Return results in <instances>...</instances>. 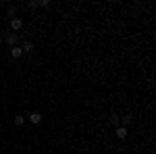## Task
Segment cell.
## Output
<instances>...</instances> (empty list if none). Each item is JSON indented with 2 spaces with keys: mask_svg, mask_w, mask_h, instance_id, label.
<instances>
[{
  "mask_svg": "<svg viewBox=\"0 0 156 154\" xmlns=\"http://www.w3.org/2000/svg\"><path fill=\"white\" fill-rule=\"evenodd\" d=\"M2 38H4V42L9 44V48L19 46V36H17V34H11V31H4V34H2Z\"/></svg>",
  "mask_w": 156,
  "mask_h": 154,
  "instance_id": "obj_1",
  "label": "cell"
},
{
  "mask_svg": "<svg viewBox=\"0 0 156 154\" xmlns=\"http://www.w3.org/2000/svg\"><path fill=\"white\" fill-rule=\"evenodd\" d=\"M21 27H23V19H19V17L11 19V29H12V31H19Z\"/></svg>",
  "mask_w": 156,
  "mask_h": 154,
  "instance_id": "obj_2",
  "label": "cell"
},
{
  "mask_svg": "<svg viewBox=\"0 0 156 154\" xmlns=\"http://www.w3.org/2000/svg\"><path fill=\"white\" fill-rule=\"evenodd\" d=\"M108 121H110V125H112V127H121V117H119V115H115V113H112V115L108 117Z\"/></svg>",
  "mask_w": 156,
  "mask_h": 154,
  "instance_id": "obj_3",
  "label": "cell"
},
{
  "mask_svg": "<svg viewBox=\"0 0 156 154\" xmlns=\"http://www.w3.org/2000/svg\"><path fill=\"white\" fill-rule=\"evenodd\" d=\"M11 56H12V59H21V56H23V50H21V46L11 48Z\"/></svg>",
  "mask_w": 156,
  "mask_h": 154,
  "instance_id": "obj_4",
  "label": "cell"
},
{
  "mask_svg": "<svg viewBox=\"0 0 156 154\" xmlns=\"http://www.w3.org/2000/svg\"><path fill=\"white\" fill-rule=\"evenodd\" d=\"M21 50H23V54H29V52H34V44L31 42H23L21 44Z\"/></svg>",
  "mask_w": 156,
  "mask_h": 154,
  "instance_id": "obj_5",
  "label": "cell"
},
{
  "mask_svg": "<svg viewBox=\"0 0 156 154\" xmlns=\"http://www.w3.org/2000/svg\"><path fill=\"white\" fill-rule=\"evenodd\" d=\"M29 121H31L34 125H37V123H42V115H40V113H29Z\"/></svg>",
  "mask_w": 156,
  "mask_h": 154,
  "instance_id": "obj_6",
  "label": "cell"
},
{
  "mask_svg": "<svg viewBox=\"0 0 156 154\" xmlns=\"http://www.w3.org/2000/svg\"><path fill=\"white\" fill-rule=\"evenodd\" d=\"M12 121H15V125H17V127H23V125H25V115H15Z\"/></svg>",
  "mask_w": 156,
  "mask_h": 154,
  "instance_id": "obj_7",
  "label": "cell"
},
{
  "mask_svg": "<svg viewBox=\"0 0 156 154\" xmlns=\"http://www.w3.org/2000/svg\"><path fill=\"white\" fill-rule=\"evenodd\" d=\"M121 123H123L121 127H127V125H131V123H133V115H125V117L121 119Z\"/></svg>",
  "mask_w": 156,
  "mask_h": 154,
  "instance_id": "obj_8",
  "label": "cell"
},
{
  "mask_svg": "<svg viewBox=\"0 0 156 154\" xmlns=\"http://www.w3.org/2000/svg\"><path fill=\"white\" fill-rule=\"evenodd\" d=\"M117 138L119 140H125L127 138V127H117Z\"/></svg>",
  "mask_w": 156,
  "mask_h": 154,
  "instance_id": "obj_9",
  "label": "cell"
},
{
  "mask_svg": "<svg viewBox=\"0 0 156 154\" xmlns=\"http://www.w3.org/2000/svg\"><path fill=\"white\" fill-rule=\"evenodd\" d=\"M6 15H9L11 19H15V17H17V6H9V9H6Z\"/></svg>",
  "mask_w": 156,
  "mask_h": 154,
  "instance_id": "obj_10",
  "label": "cell"
},
{
  "mask_svg": "<svg viewBox=\"0 0 156 154\" xmlns=\"http://www.w3.org/2000/svg\"><path fill=\"white\" fill-rule=\"evenodd\" d=\"M27 6H29V9H37V2H34V0H29V2H27Z\"/></svg>",
  "mask_w": 156,
  "mask_h": 154,
  "instance_id": "obj_11",
  "label": "cell"
},
{
  "mask_svg": "<svg viewBox=\"0 0 156 154\" xmlns=\"http://www.w3.org/2000/svg\"><path fill=\"white\" fill-rule=\"evenodd\" d=\"M48 4H50L48 0H40V2H37V6H48Z\"/></svg>",
  "mask_w": 156,
  "mask_h": 154,
  "instance_id": "obj_12",
  "label": "cell"
}]
</instances>
